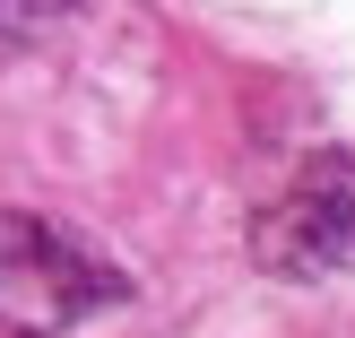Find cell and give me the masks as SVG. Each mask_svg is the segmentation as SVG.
<instances>
[{"instance_id":"obj_1","label":"cell","mask_w":355,"mask_h":338,"mask_svg":"<svg viewBox=\"0 0 355 338\" xmlns=\"http://www.w3.org/2000/svg\"><path fill=\"white\" fill-rule=\"evenodd\" d=\"M121 295V269L87 235L0 208V338H61Z\"/></svg>"},{"instance_id":"obj_2","label":"cell","mask_w":355,"mask_h":338,"mask_svg":"<svg viewBox=\"0 0 355 338\" xmlns=\"http://www.w3.org/2000/svg\"><path fill=\"white\" fill-rule=\"evenodd\" d=\"M252 252L277 278H355V148H321L252 217Z\"/></svg>"},{"instance_id":"obj_3","label":"cell","mask_w":355,"mask_h":338,"mask_svg":"<svg viewBox=\"0 0 355 338\" xmlns=\"http://www.w3.org/2000/svg\"><path fill=\"white\" fill-rule=\"evenodd\" d=\"M26 26H44V9H0V44H9V35H26Z\"/></svg>"}]
</instances>
